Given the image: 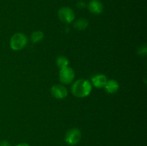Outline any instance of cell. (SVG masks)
Listing matches in <instances>:
<instances>
[{
    "instance_id": "6",
    "label": "cell",
    "mask_w": 147,
    "mask_h": 146,
    "mask_svg": "<svg viewBox=\"0 0 147 146\" xmlns=\"http://www.w3.org/2000/svg\"><path fill=\"white\" fill-rule=\"evenodd\" d=\"M51 93L54 97L57 99H63L67 97V90L64 86L56 84L52 87Z\"/></svg>"
},
{
    "instance_id": "13",
    "label": "cell",
    "mask_w": 147,
    "mask_h": 146,
    "mask_svg": "<svg viewBox=\"0 0 147 146\" xmlns=\"http://www.w3.org/2000/svg\"><path fill=\"white\" fill-rule=\"evenodd\" d=\"M147 52V49H146V46L143 45L141 46L139 49H138V54H140V55H145L146 54Z\"/></svg>"
},
{
    "instance_id": "16",
    "label": "cell",
    "mask_w": 147,
    "mask_h": 146,
    "mask_svg": "<svg viewBox=\"0 0 147 146\" xmlns=\"http://www.w3.org/2000/svg\"><path fill=\"white\" fill-rule=\"evenodd\" d=\"M17 146H30V145L27 144V143H20V144L17 145Z\"/></svg>"
},
{
    "instance_id": "14",
    "label": "cell",
    "mask_w": 147,
    "mask_h": 146,
    "mask_svg": "<svg viewBox=\"0 0 147 146\" xmlns=\"http://www.w3.org/2000/svg\"><path fill=\"white\" fill-rule=\"evenodd\" d=\"M86 7V3L83 1H80L77 3V7L80 9H83Z\"/></svg>"
},
{
    "instance_id": "7",
    "label": "cell",
    "mask_w": 147,
    "mask_h": 146,
    "mask_svg": "<svg viewBox=\"0 0 147 146\" xmlns=\"http://www.w3.org/2000/svg\"><path fill=\"white\" fill-rule=\"evenodd\" d=\"M88 7L89 11L95 14H100L103 10V4L99 0H91L89 2Z\"/></svg>"
},
{
    "instance_id": "9",
    "label": "cell",
    "mask_w": 147,
    "mask_h": 146,
    "mask_svg": "<svg viewBox=\"0 0 147 146\" xmlns=\"http://www.w3.org/2000/svg\"><path fill=\"white\" fill-rule=\"evenodd\" d=\"M105 90L107 92L113 94V93L116 92L119 88V84L116 80H111L107 81L106 84L104 86Z\"/></svg>"
},
{
    "instance_id": "11",
    "label": "cell",
    "mask_w": 147,
    "mask_h": 146,
    "mask_svg": "<svg viewBox=\"0 0 147 146\" xmlns=\"http://www.w3.org/2000/svg\"><path fill=\"white\" fill-rule=\"evenodd\" d=\"M44 37V34L41 31H36L32 34L31 35V41L33 43H37L41 41Z\"/></svg>"
},
{
    "instance_id": "3",
    "label": "cell",
    "mask_w": 147,
    "mask_h": 146,
    "mask_svg": "<svg viewBox=\"0 0 147 146\" xmlns=\"http://www.w3.org/2000/svg\"><path fill=\"white\" fill-rule=\"evenodd\" d=\"M81 139V132L78 128L69 130L65 134V140L70 145H76Z\"/></svg>"
},
{
    "instance_id": "15",
    "label": "cell",
    "mask_w": 147,
    "mask_h": 146,
    "mask_svg": "<svg viewBox=\"0 0 147 146\" xmlns=\"http://www.w3.org/2000/svg\"><path fill=\"white\" fill-rule=\"evenodd\" d=\"M0 146H11V145L7 140H2L0 142Z\"/></svg>"
},
{
    "instance_id": "5",
    "label": "cell",
    "mask_w": 147,
    "mask_h": 146,
    "mask_svg": "<svg viewBox=\"0 0 147 146\" xmlns=\"http://www.w3.org/2000/svg\"><path fill=\"white\" fill-rule=\"evenodd\" d=\"M58 16L60 19L65 23H70L75 19V13L70 7H64L59 9Z\"/></svg>"
},
{
    "instance_id": "2",
    "label": "cell",
    "mask_w": 147,
    "mask_h": 146,
    "mask_svg": "<svg viewBox=\"0 0 147 146\" xmlns=\"http://www.w3.org/2000/svg\"><path fill=\"white\" fill-rule=\"evenodd\" d=\"M27 43V37L22 33H16L10 40V47L13 50L19 51L24 48Z\"/></svg>"
},
{
    "instance_id": "4",
    "label": "cell",
    "mask_w": 147,
    "mask_h": 146,
    "mask_svg": "<svg viewBox=\"0 0 147 146\" xmlns=\"http://www.w3.org/2000/svg\"><path fill=\"white\" fill-rule=\"evenodd\" d=\"M60 80L65 84H70L73 82L75 78L74 70L69 67H64L60 69V74H59Z\"/></svg>"
},
{
    "instance_id": "8",
    "label": "cell",
    "mask_w": 147,
    "mask_h": 146,
    "mask_svg": "<svg viewBox=\"0 0 147 146\" xmlns=\"http://www.w3.org/2000/svg\"><path fill=\"white\" fill-rule=\"evenodd\" d=\"M107 81V77L104 74H97L92 78V83L97 88L104 87Z\"/></svg>"
},
{
    "instance_id": "1",
    "label": "cell",
    "mask_w": 147,
    "mask_h": 146,
    "mask_svg": "<svg viewBox=\"0 0 147 146\" xmlns=\"http://www.w3.org/2000/svg\"><path fill=\"white\" fill-rule=\"evenodd\" d=\"M92 90V85L90 82L80 79L77 80L72 86V92L77 97H87Z\"/></svg>"
},
{
    "instance_id": "12",
    "label": "cell",
    "mask_w": 147,
    "mask_h": 146,
    "mask_svg": "<svg viewBox=\"0 0 147 146\" xmlns=\"http://www.w3.org/2000/svg\"><path fill=\"white\" fill-rule=\"evenodd\" d=\"M69 64V61L66 57H59L57 60V67H59L60 69H63L64 67H66L68 66Z\"/></svg>"
},
{
    "instance_id": "10",
    "label": "cell",
    "mask_w": 147,
    "mask_h": 146,
    "mask_svg": "<svg viewBox=\"0 0 147 146\" xmlns=\"http://www.w3.org/2000/svg\"><path fill=\"white\" fill-rule=\"evenodd\" d=\"M88 26V21L86 19H79L74 23V27L78 30H84Z\"/></svg>"
}]
</instances>
